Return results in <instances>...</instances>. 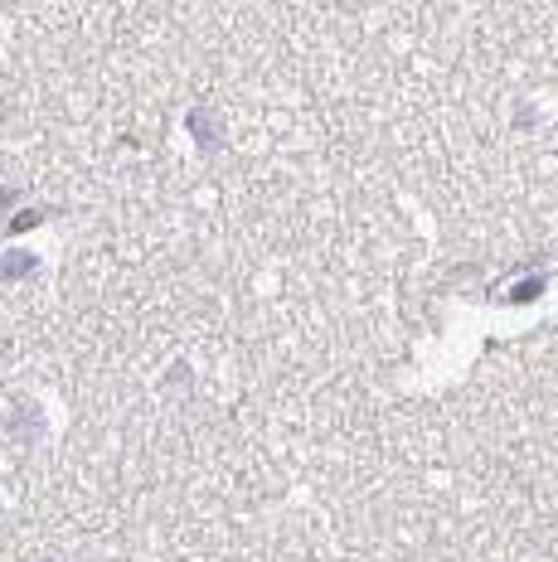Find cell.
Wrapping results in <instances>:
<instances>
[{"instance_id": "6da1fadb", "label": "cell", "mask_w": 558, "mask_h": 562, "mask_svg": "<svg viewBox=\"0 0 558 562\" xmlns=\"http://www.w3.org/2000/svg\"><path fill=\"white\" fill-rule=\"evenodd\" d=\"M20 267H30V257H5V262H0V272H5V277H20Z\"/></svg>"}]
</instances>
